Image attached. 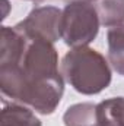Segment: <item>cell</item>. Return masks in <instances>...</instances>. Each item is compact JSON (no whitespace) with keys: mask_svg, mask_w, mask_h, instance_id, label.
Returning <instances> with one entry per match:
<instances>
[{"mask_svg":"<svg viewBox=\"0 0 124 126\" xmlns=\"http://www.w3.org/2000/svg\"><path fill=\"white\" fill-rule=\"evenodd\" d=\"M67 1L69 0H37L29 15L18 25L54 44L60 40V21L63 7Z\"/></svg>","mask_w":124,"mask_h":126,"instance_id":"4","label":"cell"},{"mask_svg":"<svg viewBox=\"0 0 124 126\" xmlns=\"http://www.w3.org/2000/svg\"><path fill=\"white\" fill-rule=\"evenodd\" d=\"M99 25L98 10L91 1L69 0L63 7L60 40L72 48L86 47L96 38Z\"/></svg>","mask_w":124,"mask_h":126,"instance_id":"3","label":"cell"},{"mask_svg":"<svg viewBox=\"0 0 124 126\" xmlns=\"http://www.w3.org/2000/svg\"><path fill=\"white\" fill-rule=\"evenodd\" d=\"M108 60L112 69L124 76V22L108 30Z\"/></svg>","mask_w":124,"mask_h":126,"instance_id":"5","label":"cell"},{"mask_svg":"<svg viewBox=\"0 0 124 126\" xmlns=\"http://www.w3.org/2000/svg\"><path fill=\"white\" fill-rule=\"evenodd\" d=\"M96 126H117L114 123H111L110 120H105V119H101V117H96Z\"/></svg>","mask_w":124,"mask_h":126,"instance_id":"10","label":"cell"},{"mask_svg":"<svg viewBox=\"0 0 124 126\" xmlns=\"http://www.w3.org/2000/svg\"><path fill=\"white\" fill-rule=\"evenodd\" d=\"M95 7L101 25L112 28L124 22V0H98Z\"/></svg>","mask_w":124,"mask_h":126,"instance_id":"8","label":"cell"},{"mask_svg":"<svg viewBox=\"0 0 124 126\" xmlns=\"http://www.w3.org/2000/svg\"><path fill=\"white\" fill-rule=\"evenodd\" d=\"M86 1H92V0H86Z\"/></svg>","mask_w":124,"mask_h":126,"instance_id":"11","label":"cell"},{"mask_svg":"<svg viewBox=\"0 0 124 126\" xmlns=\"http://www.w3.org/2000/svg\"><path fill=\"white\" fill-rule=\"evenodd\" d=\"M0 126H41V120L28 107L12 103L4 104L1 110Z\"/></svg>","mask_w":124,"mask_h":126,"instance_id":"6","label":"cell"},{"mask_svg":"<svg viewBox=\"0 0 124 126\" xmlns=\"http://www.w3.org/2000/svg\"><path fill=\"white\" fill-rule=\"evenodd\" d=\"M64 79L85 95L99 94L111 84V69L105 57L91 47L69 50L62 60Z\"/></svg>","mask_w":124,"mask_h":126,"instance_id":"2","label":"cell"},{"mask_svg":"<svg viewBox=\"0 0 124 126\" xmlns=\"http://www.w3.org/2000/svg\"><path fill=\"white\" fill-rule=\"evenodd\" d=\"M34 1H37V0H34Z\"/></svg>","mask_w":124,"mask_h":126,"instance_id":"12","label":"cell"},{"mask_svg":"<svg viewBox=\"0 0 124 126\" xmlns=\"http://www.w3.org/2000/svg\"><path fill=\"white\" fill-rule=\"evenodd\" d=\"M96 117L110 120L117 126H124V97L101 101L96 106Z\"/></svg>","mask_w":124,"mask_h":126,"instance_id":"9","label":"cell"},{"mask_svg":"<svg viewBox=\"0 0 124 126\" xmlns=\"http://www.w3.org/2000/svg\"><path fill=\"white\" fill-rule=\"evenodd\" d=\"M63 122L66 126H96V106L92 103H79L70 106Z\"/></svg>","mask_w":124,"mask_h":126,"instance_id":"7","label":"cell"},{"mask_svg":"<svg viewBox=\"0 0 124 126\" xmlns=\"http://www.w3.org/2000/svg\"><path fill=\"white\" fill-rule=\"evenodd\" d=\"M0 90L6 97L29 106L41 114H51L64 93L54 44L19 25L3 27Z\"/></svg>","mask_w":124,"mask_h":126,"instance_id":"1","label":"cell"}]
</instances>
